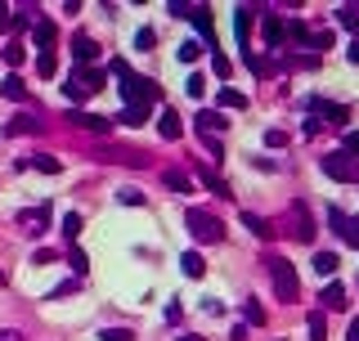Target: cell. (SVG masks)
<instances>
[{
    "label": "cell",
    "instance_id": "cell-27",
    "mask_svg": "<svg viewBox=\"0 0 359 341\" xmlns=\"http://www.w3.org/2000/svg\"><path fill=\"white\" fill-rule=\"evenodd\" d=\"M0 94H5V99H27V85H23V77H18V72H9L5 77V85H0Z\"/></svg>",
    "mask_w": 359,
    "mask_h": 341
},
{
    "label": "cell",
    "instance_id": "cell-35",
    "mask_svg": "<svg viewBox=\"0 0 359 341\" xmlns=\"http://www.w3.org/2000/svg\"><path fill=\"white\" fill-rule=\"evenodd\" d=\"M36 72H41V77H54V72H59V59H54V50H41V59H36Z\"/></svg>",
    "mask_w": 359,
    "mask_h": 341
},
{
    "label": "cell",
    "instance_id": "cell-33",
    "mask_svg": "<svg viewBox=\"0 0 359 341\" xmlns=\"http://www.w3.org/2000/svg\"><path fill=\"white\" fill-rule=\"evenodd\" d=\"M23 54H27V50H23V41H9L5 50H0V59H5L9 68H18V63H23Z\"/></svg>",
    "mask_w": 359,
    "mask_h": 341
},
{
    "label": "cell",
    "instance_id": "cell-1",
    "mask_svg": "<svg viewBox=\"0 0 359 341\" xmlns=\"http://www.w3.org/2000/svg\"><path fill=\"white\" fill-rule=\"evenodd\" d=\"M265 270H270V283H274V301H283V306H292V301H301V279H297V265L288 261V256H265Z\"/></svg>",
    "mask_w": 359,
    "mask_h": 341
},
{
    "label": "cell",
    "instance_id": "cell-17",
    "mask_svg": "<svg viewBox=\"0 0 359 341\" xmlns=\"http://www.w3.org/2000/svg\"><path fill=\"white\" fill-rule=\"evenodd\" d=\"M157 130H162V139H166V144H175V139L184 135V126H180V117H175L171 108H166L162 117H157Z\"/></svg>",
    "mask_w": 359,
    "mask_h": 341
},
{
    "label": "cell",
    "instance_id": "cell-47",
    "mask_svg": "<svg viewBox=\"0 0 359 341\" xmlns=\"http://www.w3.org/2000/svg\"><path fill=\"white\" fill-rule=\"evenodd\" d=\"M342 153H351L359 162V130H346V148H342Z\"/></svg>",
    "mask_w": 359,
    "mask_h": 341
},
{
    "label": "cell",
    "instance_id": "cell-14",
    "mask_svg": "<svg viewBox=\"0 0 359 341\" xmlns=\"http://www.w3.org/2000/svg\"><path fill=\"white\" fill-rule=\"evenodd\" d=\"M198 135H220V130H229V121H225V112H198Z\"/></svg>",
    "mask_w": 359,
    "mask_h": 341
},
{
    "label": "cell",
    "instance_id": "cell-42",
    "mask_svg": "<svg viewBox=\"0 0 359 341\" xmlns=\"http://www.w3.org/2000/svg\"><path fill=\"white\" fill-rule=\"evenodd\" d=\"M99 341H135V333H130V328H103Z\"/></svg>",
    "mask_w": 359,
    "mask_h": 341
},
{
    "label": "cell",
    "instance_id": "cell-18",
    "mask_svg": "<svg viewBox=\"0 0 359 341\" xmlns=\"http://www.w3.org/2000/svg\"><path fill=\"white\" fill-rule=\"evenodd\" d=\"M319 301H324V310H346V301H351L346 297V283H328Z\"/></svg>",
    "mask_w": 359,
    "mask_h": 341
},
{
    "label": "cell",
    "instance_id": "cell-15",
    "mask_svg": "<svg viewBox=\"0 0 359 341\" xmlns=\"http://www.w3.org/2000/svg\"><path fill=\"white\" fill-rule=\"evenodd\" d=\"M54 36H59V27H54L50 18H36V23H32V41L41 45V50H50V45H54Z\"/></svg>",
    "mask_w": 359,
    "mask_h": 341
},
{
    "label": "cell",
    "instance_id": "cell-2",
    "mask_svg": "<svg viewBox=\"0 0 359 341\" xmlns=\"http://www.w3.org/2000/svg\"><path fill=\"white\" fill-rule=\"evenodd\" d=\"M184 225H189V234H193L198 243H220V238H225L220 216L202 211V207H189V211H184Z\"/></svg>",
    "mask_w": 359,
    "mask_h": 341
},
{
    "label": "cell",
    "instance_id": "cell-57",
    "mask_svg": "<svg viewBox=\"0 0 359 341\" xmlns=\"http://www.w3.org/2000/svg\"><path fill=\"white\" fill-rule=\"evenodd\" d=\"M175 341H202V337H193V333H184V337H175Z\"/></svg>",
    "mask_w": 359,
    "mask_h": 341
},
{
    "label": "cell",
    "instance_id": "cell-23",
    "mask_svg": "<svg viewBox=\"0 0 359 341\" xmlns=\"http://www.w3.org/2000/svg\"><path fill=\"white\" fill-rule=\"evenodd\" d=\"M216 103H220V108H229V112H234V108L243 112V108H247V94H243V90H234V85H225V90L216 94Z\"/></svg>",
    "mask_w": 359,
    "mask_h": 341
},
{
    "label": "cell",
    "instance_id": "cell-3",
    "mask_svg": "<svg viewBox=\"0 0 359 341\" xmlns=\"http://www.w3.org/2000/svg\"><path fill=\"white\" fill-rule=\"evenodd\" d=\"M121 81V99L126 103H157L162 99V90H157V81H148V77H139V72H126V77H117Z\"/></svg>",
    "mask_w": 359,
    "mask_h": 341
},
{
    "label": "cell",
    "instance_id": "cell-37",
    "mask_svg": "<svg viewBox=\"0 0 359 341\" xmlns=\"http://www.w3.org/2000/svg\"><path fill=\"white\" fill-rule=\"evenodd\" d=\"M342 243H346V247H359V216H351V220H346V229H342Z\"/></svg>",
    "mask_w": 359,
    "mask_h": 341
},
{
    "label": "cell",
    "instance_id": "cell-54",
    "mask_svg": "<svg viewBox=\"0 0 359 341\" xmlns=\"http://www.w3.org/2000/svg\"><path fill=\"white\" fill-rule=\"evenodd\" d=\"M346 59H351V63H359V36H355L351 45H346Z\"/></svg>",
    "mask_w": 359,
    "mask_h": 341
},
{
    "label": "cell",
    "instance_id": "cell-11",
    "mask_svg": "<svg viewBox=\"0 0 359 341\" xmlns=\"http://www.w3.org/2000/svg\"><path fill=\"white\" fill-rule=\"evenodd\" d=\"M41 130H45V121L32 117V112H18V117L5 121V135H41Z\"/></svg>",
    "mask_w": 359,
    "mask_h": 341
},
{
    "label": "cell",
    "instance_id": "cell-40",
    "mask_svg": "<svg viewBox=\"0 0 359 341\" xmlns=\"http://www.w3.org/2000/svg\"><path fill=\"white\" fill-rule=\"evenodd\" d=\"M117 202L121 207H144V193H139V189H117Z\"/></svg>",
    "mask_w": 359,
    "mask_h": 341
},
{
    "label": "cell",
    "instance_id": "cell-53",
    "mask_svg": "<svg viewBox=\"0 0 359 341\" xmlns=\"http://www.w3.org/2000/svg\"><path fill=\"white\" fill-rule=\"evenodd\" d=\"M108 72H112V77H126L130 63H126V59H112V68H108Z\"/></svg>",
    "mask_w": 359,
    "mask_h": 341
},
{
    "label": "cell",
    "instance_id": "cell-28",
    "mask_svg": "<svg viewBox=\"0 0 359 341\" xmlns=\"http://www.w3.org/2000/svg\"><path fill=\"white\" fill-rule=\"evenodd\" d=\"M288 45H310V27L301 18H288Z\"/></svg>",
    "mask_w": 359,
    "mask_h": 341
},
{
    "label": "cell",
    "instance_id": "cell-10",
    "mask_svg": "<svg viewBox=\"0 0 359 341\" xmlns=\"http://www.w3.org/2000/svg\"><path fill=\"white\" fill-rule=\"evenodd\" d=\"M72 59H77L81 68H94V59H99V41L86 36V32H77V36H72Z\"/></svg>",
    "mask_w": 359,
    "mask_h": 341
},
{
    "label": "cell",
    "instance_id": "cell-7",
    "mask_svg": "<svg viewBox=\"0 0 359 341\" xmlns=\"http://www.w3.org/2000/svg\"><path fill=\"white\" fill-rule=\"evenodd\" d=\"M261 36H265L270 50H283V45H288V18L265 14V18H261Z\"/></svg>",
    "mask_w": 359,
    "mask_h": 341
},
{
    "label": "cell",
    "instance_id": "cell-34",
    "mask_svg": "<svg viewBox=\"0 0 359 341\" xmlns=\"http://www.w3.org/2000/svg\"><path fill=\"white\" fill-rule=\"evenodd\" d=\"M63 238H68V243H77V238H81V216H77V211L63 216Z\"/></svg>",
    "mask_w": 359,
    "mask_h": 341
},
{
    "label": "cell",
    "instance_id": "cell-25",
    "mask_svg": "<svg viewBox=\"0 0 359 341\" xmlns=\"http://www.w3.org/2000/svg\"><path fill=\"white\" fill-rule=\"evenodd\" d=\"M189 18H193V27L211 41V9H207V5H189Z\"/></svg>",
    "mask_w": 359,
    "mask_h": 341
},
{
    "label": "cell",
    "instance_id": "cell-24",
    "mask_svg": "<svg viewBox=\"0 0 359 341\" xmlns=\"http://www.w3.org/2000/svg\"><path fill=\"white\" fill-rule=\"evenodd\" d=\"M23 162L27 166H32V170H45V175H59V157H50V153H32V157H23Z\"/></svg>",
    "mask_w": 359,
    "mask_h": 341
},
{
    "label": "cell",
    "instance_id": "cell-51",
    "mask_svg": "<svg viewBox=\"0 0 359 341\" xmlns=\"http://www.w3.org/2000/svg\"><path fill=\"white\" fill-rule=\"evenodd\" d=\"M14 27V14H9V5H0V32H9Z\"/></svg>",
    "mask_w": 359,
    "mask_h": 341
},
{
    "label": "cell",
    "instance_id": "cell-20",
    "mask_svg": "<svg viewBox=\"0 0 359 341\" xmlns=\"http://www.w3.org/2000/svg\"><path fill=\"white\" fill-rule=\"evenodd\" d=\"M112 121H121V126H144V121H148V108H144V103H126V108H121Z\"/></svg>",
    "mask_w": 359,
    "mask_h": 341
},
{
    "label": "cell",
    "instance_id": "cell-39",
    "mask_svg": "<svg viewBox=\"0 0 359 341\" xmlns=\"http://www.w3.org/2000/svg\"><path fill=\"white\" fill-rule=\"evenodd\" d=\"M153 45H157V32H153V27H139V32H135V50H153Z\"/></svg>",
    "mask_w": 359,
    "mask_h": 341
},
{
    "label": "cell",
    "instance_id": "cell-45",
    "mask_svg": "<svg viewBox=\"0 0 359 341\" xmlns=\"http://www.w3.org/2000/svg\"><path fill=\"white\" fill-rule=\"evenodd\" d=\"M319 130H324V121H319V117H310V112H306V121H301V135H319Z\"/></svg>",
    "mask_w": 359,
    "mask_h": 341
},
{
    "label": "cell",
    "instance_id": "cell-12",
    "mask_svg": "<svg viewBox=\"0 0 359 341\" xmlns=\"http://www.w3.org/2000/svg\"><path fill=\"white\" fill-rule=\"evenodd\" d=\"M72 81H77L86 94H99L103 85H108V72H103V68H77V72H72Z\"/></svg>",
    "mask_w": 359,
    "mask_h": 341
},
{
    "label": "cell",
    "instance_id": "cell-49",
    "mask_svg": "<svg viewBox=\"0 0 359 341\" xmlns=\"http://www.w3.org/2000/svg\"><path fill=\"white\" fill-rule=\"evenodd\" d=\"M54 261H59V252H50V247H41L32 256V265H54Z\"/></svg>",
    "mask_w": 359,
    "mask_h": 341
},
{
    "label": "cell",
    "instance_id": "cell-48",
    "mask_svg": "<svg viewBox=\"0 0 359 341\" xmlns=\"http://www.w3.org/2000/svg\"><path fill=\"white\" fill-rule=\"evenodd\" d=\"M72 292H77V279H68V283H59V288L50 292V301H59V297H72Z\"/></svg>",
    "mask_w": 359,
    "mask_h": 341
},
{
    "label": "cell",
    "instance_id": "cell-8",
    "mask_svg": "<svg viewBox=\"0 0 359 341\" xmlns=\"http://www.w3.org/2000/svg\"><path fill=\"white\" fill-rule=\"evenodd\" d=\"M63 121H68V126H77V130H94V135H108V126H112V117H99V112H81V108H72Z\"/></svg>",
    "mask_w": 359,
    "mask_h": 341
},
{
    "label": "cell",
    "instance_id": "cell-55",
    "mask_svg": "<svg viewBox=\"0 0 359 341\" xmlns=\"http://www.w3.org/2000/svg\"><path fill=\"white\" fill-rule=\"evenodd\" d=\"M0 341H23V333H14V328H5V333H0Z\"/></svg>",
    "mask_w": 359,
    "mask_h": 341
},
{
    "label": "cell",
    "instance_id": "cell-36",
    "mask_svg": "<svg viewBox=\"0 0 359 341\" xmlns=\"http://www.w3.org/2000/svg\"><path fill=\"white\" fill-rule=\"evenodd\" d=\"M68 265L77 270V279H86V270H90V256L81 252V247H72V252H68Z\"/></svg>",
    "mask_w": 359,
    "mask_h": 341
},
{
    "label": "cell",
    "instance_id": "cell-38",
    "mask_svg": "<svg viewBox=\"0 0 359 341\" xmlns=\"http://www.w3.org/2000/svg\"><path fill=\"white\" fill-rule=\"evenodd\" d=\"M243 315H247V324H252V328L265 324V310H261V301H247V306H243Z\"/></svg>",
    "mask_w": 359,
    "mask_h": 341
},
{
    "label": "cell",
    "instance_id": "cell-41",
    "mask_svg": "<svg viewBox=\"0 0 359 341\" xmlns=\"http://www.w3.org/2000/svg\"><path fill=\"white\" fill-rule=\"evenodd\" d=\"M198 144H202L207 153L216 157V162H220V157H225V144H220V139H216V135H198Z\"/></svg>",
    "mask_w": 359,
    "mask_h": 341
},
{
    "label": "cell",
    "instance_id": "cell-16",
    "mask_svg": "<svg viewBox=\"0 0 359 341\" xmlns=\"http://www.w3.org/2000/svg\"><path fill=\"white\" fill-rule=\"evenodd\" d=\"M162 184L175 189V193H193V180H189L180 166H166V170H162Z\"/></svg>",
    "mask_w": 359,
    "mask_h": 341
},
{
    "label": "cell",
    "instance_id": "cell-52",
    "mask_svg": "<svg viewBox=\"0 0 359 341\" xmlns=\"http://www.w3.org/2000/svg\"><path fill=\"white\" fill-rule=\"evenodd\" d=\"M315 45L319 50H333V32H315Z\"/></svg>",
    "mask_w": 359,
    "mask_h": 341
},
{
    "label": "cell",
    "instance_id": "cell-5",
    "mask_svg": "<svg viewBox=\"0 0 359 341\" xmlns=\"http://www.w3.org/2000/svg\"><path fill=\"white\" fill-rule=\"evenodd\" d=\"M288 234H292L297 243H306V247H310V238H315V220H310V207L301 202V198L292 202V225H288Z\"/></svg>",
    "mask_w": 359,
    "mask_h": 341
},
{
    "label": "cell",
    "instance_id": "cell-32",
    "mask_svg": "<svg viewBox=\"0 0 359 341\" xmlns=\"http://www.w3.org/2000/svg\"><path fill=\"white\" fill-rule=\"evenodd\" d=\"M202 184H207V189H211V193H216V198H234V193H229V184H225V180H220V175H216V170H202Z\"/></svg>",
    "mask_w": 359,
    "mask_h": 341
},
{
    "label": "cell",
    "instance_id": "cell-21",
    "mask_svg": "<svg viewBox=\"0 0 359 341\" xmlns=\"http://www.w3.org/2000/svg\"><path fill=\"white\" fill-rule=\"evenodd\" d=\"M306 337H310V341H328V319H324V310H310V319H306Z\"/></svg>",
    "mask_w": 359,
    "mask_h": 341
},
{
    "label": "cell",
    "instance_id": "cell-13",
    "mask_svg": "<svg viewBox=\"0 0 359 341\" xmlns=\"http://www.w3.org/2000/svg\"><path fill=\"white\" fill-rule=\"evenodd\" d=\"M99 162H121V166H144V153H130V148H94Z\"/></svg>",
    "mask_w": 359,
    "mask_h": 341
},
{
    "label": "cell",
    "instance_id": "cell-46",
    "mask_svg": "<svg viewBox=\"0 0 359 341\" xmlns=\"http://www.w3.org/2000/svg\"><path fill=\"white\" fill-rule=\"evenodd\" d=\"M63 94H68V99H72V103H81V99H90V94H86V90H81V85H77V81H72V77H68V85H63Z\"/></svg>",
    "mask_w": 359,
    "mask_h": 341
},
{
    "label": "cell",
    "instance_id": "cell-44",
    "mask_svg": "<svg viewBox=\"0 0 359 341\" xmlns=\"http://www.w3.org/2000/svg\"><path fill=\"white\" fill-rule=\"evenodd\" d=\"M184 90L193 94V99H202V90H207V81H202V72H193V77L184 81Z\"/></svg>",
    "mask_w": 359,
    "mask_h": 341
},
{
    "label": "cell",
    "instance_id": "cell-6",
    "mask_svg": "<svg viewBox=\"0 0 359 341\" xmlns=\"http://www.w3.org/2000/svg\"><path fill=\"white\" fill-rule=\"evenodd\" d=\"M324 170H328L333 180H346V184H355V180H359V162H355V157H346L342 148L324 157Z\"/></svg>",
    "mask_w": 359,
    "mask_h": 341
},
{
    "label": "cell",
    "instance_id": "cell-26",
    "mask_svg": "<svg viewBox=\"0 0 359 341\" xmlns=\"http://www.w3.org/2000/svg\"><path fill=\"white\" fill-rule=\"evenodd\" d=\"M180 270H184V279H202L207 265H202V256H198V252H184V256H180Z\"/></svg>",
    "mask_w": 359,
    "mask_h": 341
},
{
    "label": "cell",
    "instance_id": "cell-31",
    "mask_svg": "<svg viewBox=\"0 0 359 341\" xmlns=\"http://www.w3.org/2000/svg\"><path fill=\"white\" fill-rule=\"evenodd\" d=\"M211 72L220 81H229V72H234V63H229V54H220V50H211Z\"/></svg>",
    "mask_w": 359,
    "mask_h": 341
},
{
    "label": "cell",
    "instance_id": "cell-29",
    "mask_svg": "<svg viewBox=\"0 0 359 341\" xmlns=\"http://www.w3.org/2000/svg\"><path fill=\"white\" fill-rule=\"evenodd\" d=\"M337 265H342V261H337V252H315V270L324 274V279H333Z\"/></svg>",
    "mask_w": 359,
    "mask_h": 341
},
{
    "label": "cell",
    "instance_id": "cell-30",
    "mask_svg": "<svg viewBox=\"0 0 359 341\" xmlns=\"http://www.w3.org/2000/svg\"><path fill=\"white\" fill-rule=\"evenodd\" d=\"M243 225H247V229L256 234V238H274V225H270V220H261V216H252V211L243 216Z\"/></svg>",
    "mask_w": 359,
    "mask_h": 341
},
{
    "label": "cell",
    "instance_id": "cell-19",
    "mask_svg": "<svg viewBox=\"0 0 359 341\" xmlns=\"http://www.w3.org/2000/svg\"><path fill=\"white\" fill-rule=\"evenodd\" d=\"M247 32H252V9H234V36H238V54L247 50Z\"/></svg>",
    "mask_w": 359,
    "mask_h": 341
},
{
    "label": "cell",
    "instance_id": "cell-9",
    "mask_svg": "<svg viewBox=\"0 0 359 341\" xmlns=\"http://www.w3.org/2000/svg\"><path fill=\"white\" fill-rule=\"evenodd\" d=\"M306 112H310V117H328L333 126H346V121H351V112H346L342 103H328V99H310Z\"/></svg>",
    "mask_w": 359,
    "mask_h": 341
},
{
    "label": "cell",
    "instance_id": "cell-56",
    "mask_svg": "<svg viewBox=\"0 0 359 341\" xmlns=\"http://www.w3.org/2000/svg\"><path fill=\"white\" fill-rule=\"evenodd\" d=\"M346 341H359V319H351V333H346Z\"/></svg>",
    "mask_w": 359,
    "mask_h": 341
},
{
    "label": "cell",
    "instance_id": "cell-4",
    "mask_svg": "<svg viewBox=\"0 0 359 341\" xmlns=\"http://www.w3.org/2000/svg\"><path fill=\"white\" fill-rule=\"evenodd\" d=\"M50 216H54L50 202H41V207H23V211H18V229H23L27 238H41V234L50 229Z\"/></svg>",
    "mask_w": 359,
    "mask_h": 341
},
{
    "label": "cell",
    "instance_id": "cell-50",
    "mask_svg": "<svg viewBox=\"0 0 359 341\" xmlns=\"http://www.w3.org/2000/svg\"><path fill=\"white\" fill-rule=\"evenodd\" d=\"M265 144L270 148H283V144H288V135H283V130H265Z\"/></svg>",
    "mask_w": 359,
    "mask_h": 341
},
{
    "label": "cell",
    "instance_id": "cell-22",
    "mask_svg": "<svg viewBox=\"0 0 359 341\" xmlns=\"http://www.w3.org/2000/svg\"><path fill=\"white\" fill-rule=\"evenodd\" d=\"M333 18H337V27H346V32H359V5H337Z\"/></svg>",
    "mask_w": 359,
    "mask_h": 341
},
{
    "label": "cell",
    "instance_id": "cell-43",
    "mask_svg": "<svg viewBox=\"0 0 359 341\" xmlns=\"http://www.w3.org/2000/svg\"><path fill=\"white\" fill-rule=\"evenodd\" d=\"M198 54H202V45H198V41H184V45H180V59H184V63H198Z\"/></svg>",
    "mask_w": 359,
    "mask_h": 341
}]
</instances>
